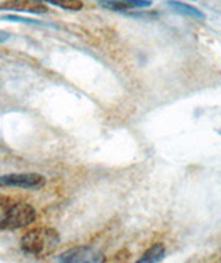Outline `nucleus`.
Wrapping results in <instances>:
<instances>
[{"mask_svg": "<svg viewBox=\"0 0 221 263\" xmlns=\"http://www.w3.org/2000/svg\"><path fill=\"white\" fill-rule=\"evenodd\" d=\"M61 242L59 233L51 227H36L27 232L21 238V250L27 255L45 258Z\"/></svg>", "mask_w": 221, "mask_h": 263, "instance_id": "obj_1", "label": "nucleus"}, {"mask_svg": "<svg viewBox=\"0 0 221 263\" xmlns=\"http://www.w3.org/2000/svg\"><path fill=\"white\" fill-rule=\"evenodd\" d=\"M36 220V211L27 202H11L2 211L0 230H17Z\"/></svg>", "mask_w": 221, "mask_h": 263, "instance_id": "obj_2", "label": "nucleus"}, {"mask_svg": "<svg viewBox=\"0 0 221 263\" xmlns=\"http://www.w3.org/2000/svg\"><path fill=\"white\" fill-rule=\"evenodd\" d=\"M46 184V177L41 173H9L0 176V187H17L27 190H37Z\"/></svg>", "mask_w": 221, "mask_h": 263, "instance_id": "obj_3", "label": "nucleus"}, {"mask_svg": "<svg viewBox=\"0 0 221 263\" xmlns=\"http://www.w3.org/2000/svg\"><path fill=\"white\" fill-rule=\"evenodd\" d=\"M58 260L64 263H99L104 262V254L94 247H75L65 251Z\"/></svg>", "mask_w": 221, "mask_h": 263, "instance_id": "obj_4", "label": "nucleus"}, {"mask_svg": "<svg viewBox=\"0 0 221 263\" xmlns=\"http://www.w3.org/2000/svg\"><path fill=\"white\" fill-rule=\"evenodd\" d=\"M0 10L32 14L47 13V7L41 0H6L3 3H0Z\"/></svg>", "mask_w": 221, "mask_h": 263, "instance_id": "obj_5", "label": "nucleus"}, {"mask_svg": "<svg viewBox=\"0 0 221 263\" xmlns=\"http://www.w3.org/2000/svg\"><path fill=\"white\" fill-rule=\"evenodd\" d=\"M99 5L113 11H126L138 7H149L152 5L151 0H99Z\"/></svg>", "mask_w": 221, "mask_h": 263, "instance_id": "obj_6", "label": "nucleus"}, {"mask_svg": "<svg viewBox=\"0 0 221 263\" xmlns=\"http://www.w3.org/2000/svg\"><path fill=\"white\" fill-rule=\"evenodd\" d=\"M167 5L170 6L174 11H177L178 14H183V15H187V17H192V18L196 20H205L206 15L203 11H200L199 9L194 7V6L187 5V3H183V2H177V0H169Z\"/></svg>", "mask_w": 221, "mask_h": 263, "instance_id": "obj_7", "label": "nucleus"}, {"mask_svg": "<svg viewBox=\"0 0 221 263\" xmlns=\"http://www.w3.org/2000/svg\"><path fill=\"white\" fill-rule=\"evenodd\" d=\"M165 254H166V248L162 242H158V244H154L151 248L145 251L143 256L138 259L140 263H156L160 262L163 258H165Z\"/></svg>", "mask_w": 221, "mask_h": 263, "instance_id": "obj_8", "label": "nucleus"}, {"mask_svg": "<svg viewBox=\"0 0 221 263\" xmlns=\"http://www.w3.org/2000/svg\"><path fill=\"white\" fill-rule=\"evenodd\" d=\"M43 3L57 6L59 9L69 10V11H79L83 9V2L82 0H41Z\"/></svg>", "mask_w": 221, "mask_h": 263, "instance_id": "obj_9", "label": "nucleus"}, {"mask_svg": "<svg viewBox=\"0 0 221 263\" xmlns=\"http://www.w3.org/2000/svg\"><path fill=\"white\" fill-rule=\"evenodd\" d=\"M2 21H13V23H23L25 25H36V27H54L55 25H50V24H46L43 21H37V20L33 18H27V17H18V15H3L0 17Z\"/></svg>", "mask_w": 221, "mask_h": 263, "instance_id": "obj_10", "label": "nucleus"}, {"mask_svg": "<svg viewBox=\"0 0 221 263\" xmlns=\"http://www.w3.org/2000/svg\"><path fill=\"white\" fill-rule=\"evenodd\" d=\"M10 204H11V198L7 197L6 194H2V193H0V211H3L5 208H7Z\"/></svg>", "mask_w": 221, "mask_h": 263, "instance_id": "obj_11", "label": "nucleus"}, {"mask_svg": "<svg viewBox=\"0 0 221 263\" xmlns=\"http://www.w3.org/2000/svg\"><path fill=\"white\" fill-rule=\"evenodd\" d=\"M9 39H10V35H9V33H7V32L2 31V29H0V43H3V42L9 41Z\"/></svg>", "mask_w": 221, "mask_h": 263, "instance_id": "obj_12", "label": "nucleus"}]
</instances>
